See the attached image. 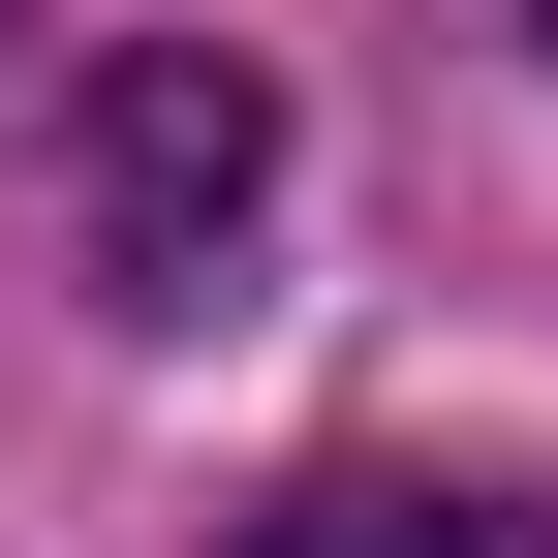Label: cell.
Wrapping results in <instances>:
<instances>
[{
    "label": "cell",
    "instance_id": "7a4b0ae2",
    "mask_svg": "<svg viewBox=\"0 0 558 558\" xmlns=\"http://www.w3.org/2000/svg\"><path fill=\"white\" fill-rule=\"evenodd\" d=\"M248 558H527V527H497V497H279Z\"/></svg>",
    "mask_w": 558,
    "mask_h": 558
},
{
    "label": "cell",
    "instance_id": "6da1fadb",
    "mask_svg": "<svg viewBox=\"0 0 558 558\" xmlns=\"http://www.w3.org/2000/svg\"><path fill=\"white\" fill-rule=\"evenodd\" d=\"M279 218V94H248V62H124V94H94V279H124V311H218V248Z\"/></svg>",
    "mask_w": 558,
    "mask_h": 558
}]
</instances>
